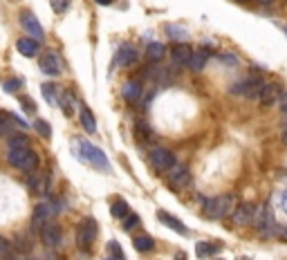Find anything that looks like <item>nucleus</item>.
Masks as SVG:
<instances>
[{
  "mask_svg": "<svg viewBox=\"0 0 287 260\" xmlns=\"http://www.w3.org/2000/svg\"><path fill=\"white\" fill-rule=\"evenodd\" d=\"M72 153H74L81 162L92 164L97 171L110 173V162H108V157L103 155V151L99 146L90 144V141H85L81 137H74V139H72Z\"/></svg>",
  "mask_w": 287,
  "mask_h": 260,
  "instance_id": "1",
  "label": "nucleus"
},
{
  "mask_svg": "<svg viewBox=\"0 0 287 260\" xmlns=\"http://www.w3.org/2000/svg\"><path fill=\"white\" fill-rule=\"evenodd\" d=\"M7 162L23 173H34V171H39V166H41L39 155H36L32 148H14V151H9Z\"/></svg>",
  "mask_w": 287,
  "mask_h": 260,
  "instance_id": "2",
  "label": "nucleus"
},
{
  "mask_svg": "<svg viewBox=\"0 0 287 260\" xmlns=\"http://www.w3.org/2000/svg\"><path fill=\"white\" fill-rule=\"evenodd\" d=\"M274 213L270 204H256L254 207V218H252V227L258 231V236L262 240H272V231H274Z\"/></svg>",
  "mask_w": 287,
  "mask_h": 260,
  "instance_id": "3",
  "label": "nucleus"
},
{
  "mask_svg": "<svg viewBox=\"0 0 287 260\" xmlns=\"http://www.w3.org/2000/svg\"><path fill=\"white\" fill-rule=\"evenodd\" d=\"M234 211V195H218V197H211L206 200L202 213L206 215L209 220H222Z\"/></svg>",
  "mask_w": 287,
  "mask_h": 260,
  "instance_id": "4",
  "label": "nucleus"
},
{
  "mask_svg": "<svg viewBox=\"0 0 287 260\" xmlns=\"http://www.w3.org/2000/svg\"><path fill=\"white\" fill-rule=\"evenodd\" d=\"M61 211V204L56 197H47L45 202H41L39 207L34 209L32 213V227L34 229H41L43 225H47V222H52L56 218V213Z\"/></svg>",
  "mask_w": 287,
  "mask_h": 260,
  "instance_id": "5",
  "label": "nucleus"
},
{
  "mask_svg": "<svg viewBox=\"0 0 287 260\" xmlns=\"http://www.w3.org/2000/svg\"><path fill=\"white\" fill-rule=\"evenodd\" d=\"M97 236H99V225L94 218L81 220V225L76 227V245L81 251H90V247L94 245Z\"/></svg>",
  "mask_w": 287,
  "mask_h": 260,
  "instance_id": "6",
  "label": "nucleus"
},
{
  "mask_svg": "<svg viewBox=\"0 0 287 260\" xmlns=\"http://www.w3.org/2000/svg\"><path fill=\"white\" fill-rule=\"evenodd\" d=\"M262 85H265V81L260 77H249V79H242V81L231 85V95L245 97V99H258Z\"/></svg>",
  "mask_w": 287,
  "mask_h": 260,
  "instance_id": "7",
  "label": "nucleus"
},
{
  "mask_svg": "<svg viewBox=\"0 0 287 260\" xmlns=\"http://www.w3.org/2000/svg\"><path fill=\"white\" fill-rule=\"evenodd\" d=\"M166 182H168V189H173V191H182V189L191 187V182H193L191 171H188L184 164H178V162H175V164L168 169Z\"/></svg>",
  "mask_w": 287,
  "mask_h": 260,
  "instance_id": "8",
  "label": "nucleus"
},
{
  "mask_svg": "<svg viewBox=\"0 0 287 260\" xmlns=\"http://www.w3.org/2000/svg\"><path fill=\"white\" fill-rule=\"evenodd\" d=\"M41 243L50 249H56V247L63 245V231L56 222H47V225L41 227Z\"/></svg>",
  "mask_w": 287,
  "mask_h": 260,
  "instance_id": "9",
  "label": "nucleus"
},
{
  "mask_svg": "<svg viewBox=\"0 0 287 260\" xmlns=\"http://www.w3.org/2000/svg\"><path fill=\"white\" fill-rule=\"evenodd\" d=\"M254 207L252 202H242L231 211V220L236 227H252V218H254Z\"/></svg>",
  "mask_w": 287,
  "mask_h": 260,
  "instance_id": "10",
  "label": "nucleus"
},
{
  "mask_svg": "<svg viewBox=\"0 0 287 260\" xmlns=\"http://www.w3.org/2000/svg\"><path fill=\"white\" fill-rule=\"evenodd\" d=\"M150 164H152V169L155 171H168L170 166L175 164V155L166 151V148H155V151L150 153Z\"/></svg>",
  "mask_w": 287,
  "mask_h": 260,
  "instance_id": "11",
  "label": "nucleus"
},
{
  "mask_svg": "<svg viewBox=\"0 0 287 260\" xmlns=\"http://www.w3.org/2000/svg\"><path fill=\"white\" fill-rule=\"evenodd\" d=\"M21 27L27 32V36H32V39H36V41H41L43 36H45V32H43V27L39 23V18H36L32 11H23V14H21Z\"/></svg>",
  "mask_w": 287,
  "mask_h": 260,
  "instance_id": "12",
  "label": "nucleus"
},
{
  "mask_svg": "<svg viewBox=\"0 0 287 260\" xmlns=\"http://www.w3.org/2000/svg\"><path fill=\"white\" fill-rule=\"evenodd\" d=\"M41 70L47 74V77H59L61 72H63V65H61V59L56 52H45L39 61Z\"/></svg>",
  "mask_w": 287,
  "mask_h": 260,
  "instance_id": "13",
  "label": "nucleus"
},
{
  "mask_svg": "<svg viewBox=\"0 0 287 260\" xmlns=\"http://www.w3.org/2000/svg\"><path fill=\"white\" fill-rule=\"evenodd\" d=\"M142 83L139 81H126L121 85V97H124L126 103H130V106H135V103L142 101Z\"/></svg>",
  "mask_w": 287,
  "mask_h": 260,
  "instance_id": "14",
  "label": "nucleus"
},
{
  "mask_svg": "<svg viewBox=\"0 0 287 260\" xmlns=\"http://www.w3.org/2000/svg\"><path fill=\"white\" fill-rule=\"evenodd\" d=\"M137 59H139V54L130 43H124V45L119 47V52H117V65L119 67H132L137 63Z\"/></svg>",
  "mask_w": 287,
  "mask_h": 260,
  "instance_id": "15",
  "label": "nucleus"
},
{
  "mask_svg": "<svg viewBox=\"0 0 287 260\" xmlns=\"http://www.w3.org/2000/svg\"><path fill=\"white\" fill-rule=\"evenodd\" d=\"M25 187H27L29 193H34V195H43V193L47 191V175H43V173H39V171L29 173V177H27Z\"/></svg>",
  "mask_w": 287,
  "mask_h": 260,
  "instance_id": "16",
  "label": "nucleus"
},
{
  "mask_svg": "<svg viewBox=\"0 0 287 260\" xmlns=\"http://www.w3.org/2000/svg\"><path fill=\"white\" fill-rule=\"evenodd\" d=\"M170 57H173V63L178 65H188V61L193 57V49L188 43H175L173 47H170Z\"/></svg>",
  "mask_w": 287,
  "mask_h": 260,
  "instance_id": "17",
  "label": "nucleus"
},
{
  "mask_svg": "<svg viewBox=\"0 0 287 260\" xmlns=\"http://www.w3.org/2000/svg\"><path fill=\"white\" fill-rule=\"evenodd\" d=\"M280 99V85L278 83H265L260 90V97L258 101L262 103V106H274V103H278Z\"/></svg>",
  "mask_w": 287,
  "mask_h": 260,
  "instance_id": "18",
  "label": "nucleus"
},
{
  "mask_svg": "<svg viewBox=\"0 0 287 260\" xmlns=\"http://www.w3.org/2000/svg\"><path fill=\"white\" fill-rule=\"evenodd\" d=\"M79 121H81V128L85 133H90V135L97 133V119H94L92 110L85 106V103H79Z\"/></svg>",
  "mask_w": 287,
  "mask_h": 260,
  "instance_id": "19",
  "label": "nucleus"
},
{
  "mask_svg": "<svg viewBox=\"0 0 287 260\" xmlns=\"http://www.w3.org/2000/svg\"><path fill=\"white\" fill-rule=\"evenodd\" d=\"M16 49L23 54V57H36V54H39V41L32 39V36L18 39L16 41Z\"/></svg>",
  "mask_w": 287,
  "mask_h": 260,
  "instance_id": "20",
  "label": "nucleus"
},
{
  "mask_svg": "<svg viewBox=\"0 0 287 260\" xmlns=\"http://www.w3.org/2000/svg\"><path fill=\"white\" fill-rule=\"evenodd\" d=\"M157 218L162 220V225L164 227H168V229H173V231H178V233H188V229L182 225V222L175 218V215H170L166 211H157Z\"/></svg>",
  "mask_w": 287,
  "mask_h": 260,
  "instance_id": "21",
  "label": "nucleus"
},
{
  "mask_svg": "<svg viewBox=\"0 0 287 260\" xmlns=\"http://www.w3.org/2000/svg\"><path fill=\"white\" fill-rule=\"evenodd\" d=\"M32 238H29V233H16V238H14V249L18 253H29L32 251Z\"/></svg>",
  "mask_w": 287,
  "mask_h": 260,
  "instance_id": "22",
  "label": "nucleus"
},
{
  "mask_svg": "<svg viewBox=\"0 0 287 260\" xmlns=\"http://www.w3.org/2000/svg\"><path fill=\"white\" fill-rule=\"evenodd\" d=\"M110 213H112V218H117V220H124L128 213V202L124 200V197H117V200L112 202V207H110Z\"/></svg>",
  "mask_w": 287,
  "mask_h": 260,
  "instance_id": "23",
  "label": "nucleus"
},
{
  "mask_svg": "<svg viewBox=\"0 0 287 260\" xmlns=\"http://www.w3.org/2000/svg\"><path fill=\"white\" fill-rule=\"evenodd\" d=\"M132 247H135L137 251L146 253V251L155 249V240H152L150 236H135V238H132Z\"/></svg>",
  "mask_w": 287,
  "mask_h": 260,
  "instance_id": "24",
  "label": "nucleus"
},
{
  "mask_svg": "<svg viewBox=\"0 0 287 260\" xmlns=\"http://www.w3.org/2000/svg\"><path fill=\"white\" fill-rule=\"evenodd\" d=\"M206 59H209V54H206L204 49H198V52H193L191 61H188V67H191V70H195V72L204 70V65H206Z\"/></svg>",
  "mask_w": 287,
  "mask_h": 260,
  "instance_id": "25",
  "label": "nucleus"
},
{
  "mask_svg": "<svg viewBox=\"0 0 287 260\" xmlns=\"http://www.w3.org/2000/svg\"><path fill=\"white\" fill-rule=\"evenodd\" d=\"M218 249H220V247L218 245H211V243H198V245H195V253H198V258H209Z\"/></svg>",
  "mask_w": 287,
  "mask_h": 260,
  "instance_id": "26",
  "label": "nucleus"
},
{
  "mask_svg": "<svg viewBox=\"0 0 287 260\" xmlns=\"http://www.w3.org/2000/svg\"><path fill=\"white\" fill-rule=\"evenodd\" d=\"M7 148L9 151H14V148H32V146H29L27 135H11L9 141H7Z\"/></svg>",
  "mask_w": 287,
  "mask_h": 260,
  "instance_id": "27",
  "label": "nucleus"
},
{
  "mask_svg": "<svg viewBox=\"0 0 287 260\" xmlns=\"http://www.w3.org/2000/svg\"><path fill=\"white\" fill-rule=\"evenodd\" d=\"M146 54H148L150 61H155V63H157V61L164 59V54H166V47H164L162 43H150V45H148V52H146Z\"/></svg>",
  "mask_w": 287,
  "mask_h": 260,
  "instance_id": "28",
  "label": "nucleus"
},
{
  "mask_svg": "<svg viewBox=\"0 0 287 260\" xmlns=\"http://www.w3.org/2000/svg\"><path fill=\"white\" fill-rule=\"evenodd\" d=\"M14 245H9V240L7 238H3L0 236V260H14Z\"/></svg>",
  "mask_w": 287,
  "mask_h": 260,
  "instance_id": "29",
  "label": "nucleus"
},
{
  "mask_svg": "<svg viewBox=\"0 0 287 260\" xmlns=\"http://www.w3.org/2000/svg\"><path fill=\"white\" fill-rule=\"evenodd\" d=\"M41 92H43V97H45L50 103H56L59 88H56V85H54V83H43V85H41Z\"/></svg>",
  "mask_w": 287,
  "mask_h": 260,
  "instance_id": "30",
  "label": "nucleus"
},
{
  "mask_svg": "<svg viewBox=\"0 0 287 260\" xmlns=\"http://www.w3.org/2000/svg\"><path fill=\"white\" fill-rule=\"evenodd\" d=\"M164 32L170 36V41H186V32L182 27H178V25H166Z\"/></svg>",
  "mask_w": 287,
  "mask_h": 260,
  "instance_id": "31",
  "label": "nucleus"
},
{
  "mask_svg": "<svg viewBox=\"0 0 287 260\" xmlns=\"http://www.w3.org/2000/svg\"><path fill=\"white\" fill-rule=\"evenodd\" d=\"M34 128H36V133H39L41 137H45V139H50V137H52V126H50L47 121L36 119V121H34Z\"/></svg>",
  "mask_w": 287,
  "mask_h": 260,
  "instance_id": "32",
  "label": "nucleus"
},
{
  "mask_svg": "<svg viewBox=\"0 0 287 260\" xmlns=\"http://www.w3.org/2000/svg\"><path fill=\"white\" fill-rule=\"evenodd\" d=\"M11 130V115L0 110V135H7Z\"/></svg>",
  "mask_w": 287,
  "mask_h": 260,
  "instance_id": "33",
  "label": "nucleus"
},
{
  "mask_svg": "<svg viewBox=\"0 0 287 260\" xmlns=\"http://www.w3.org/2000/svg\"><path fill=\"white\" fill-rule=\"evenodd\" d=\"M108 253L112 256V260H126L124 251H121V245L114 243V240H112V243H108Z\"/></svg>",
  "mask_w": 287,
  "mask_h": 260,
  "instance_id": "34",
  "label": "nucleus"
},
{
  "mask_svg": "<svg viewBox=\"0 0 287 260\" xmlns=\"http://www.w3.org/2000/svg\"><path fill=\"white\" fill-rule=\"evenodd\" d=\"M139 222H142V220H139L137 213H128L126 215V222H124V229H126V231H132L135 227H139Z\"/></svg>",
  "mask_w": 287,
  "mask_h": 260,
  "instance_id": "35",
  "label": "nucleus"
},
{
  "mask_svg": "<svg viewBox=\"0 0 287 260\" xmlns=\"http://www.w3.org/2000/svg\"><path fill=\"white\" fill-rule=\"evenodd\" d=\"M50 5L56 14H63V11H68V7H70V0H50Z\"/></svg>",
  "mask_w": 287,
  "mask_h": 260,
  "instance_id": "36",
  "label": "nucleus"
},
{
  "mask_svg": "<svg viewBox=\"0 0 287 260\" xmlns=\"http://www.w3.org/2000/svg\"><path fill=\"white\" fill-rule=\"evenodd\" d=\"M278 238V240H285L287 243V227H280V225H274V231H272V240Z\"/></svg>",
  "mask_w": 287,
  "mask_h": 260,
  "instance_id": "37",
  "label": "nucleus"
},
{
  "mask_svg": "<svg viewBox=\"0 0 287 260\" xmlns=\"http://www.w3.org/2000/svg\"><path fill=\"white\" fill-rule=\"evenodd\" d=\"M21 85H23L21 79H9V81L3 83V88H5V92H16L18 88H21Z\"/></svg>",
  "mask_w": 287,
  "mask_h": 260,
  "instance_id": "38",
  "label": "nucleus"
},
{
  "mask_svg": "<svg viewBox=\"0 0 287 260\" xmlns=\"http://www.w3.org/2000/svg\"><path fill=\"white\" fill-rule=\"evenodd\" d=\"M21 103H23V108H29V113H36V106H34V101L32 99H25V97H21Z\"/></svg>",
  "mask_w": 287,
  "mask_h": 260,
  "instance_id": "39",
  "label": "nucleus"
},
{
  "mask_svg": "<svg viewBox=\"0 0 287 260\" xmlns=\"http://www.w3.org/2000/svg\"><path fill=\"white\" fill-rule=\"evenodd\" d=\"M278 106H280V113L287 115V92H285V95H280V99H278Z\"/></svg>",
  "mask_w": 287,
  "mask_h": 260,
  "instance_id": "40",
  "label": "nucleus"
},
{
  "mask_svg": "<svg viewBox=\"0 0 287 260\" xmlns=\"http://www.w3.org/2000/svg\"><path fill=\"white\" fill-rule=\"evenodd\" d=\"M43 260H65V258L61 256V253H56V251H50V253H45V256H43Z\"/></svg>",
  "mask_w": 287,
  "mask_h": 260,
  "instance_id": "41",
  "label": "nucleus"
},
{
  "mask_svg": "<svg viewBox=\"0 0 287 260\" xmlns=\"http://www.w3.org/2000/svg\"><path fill=\"white\" fill-rule=\"evenodd\" d=\"M94 3H97V5H103V7H106V5H112L114 0H94Z\"/></svg>",
  "mask_w": 287,
  "mask_h": 260,
  "instance_id": "42",
  "label": "nucleus"
},
{
  "mask_svg": "<svg viewBox=\"0 0 287 260\" xmlns=\"http://www.w3.org/2000/svg\"><path fill=\"white\" fill-rule=\"evenodd\" d=\"M175 260H186V258H184V253H178V256H175Z\"/></svg>",
  "mask_w": 287,
  "mask_h": 260,
  "instance_id": "43",
  "label": "nucleus"
},
{
  "mask_svg": "<svg viewBox=\"0 0 287 260\" xmlns=\"http://www.w3.org/2000/svg\"><path fill=\"white\" fill-rule=\"evenodd\" d=\"M260 3H262V5H272L274 0H260Z\"/></svg>",
  "mask_w": 287,
  "mask_h": 260,
  "instance_id": "44",
  "label": "nucleus"
},
{
  "mask_svg": "<svg viewBox=\"0 0 287 260\" xmlns=\"http://www.w3.org/2000/svg\"><path fill=\"white\" fill-rule=\"evenodd\" d=\"M283 141H285V144H287V130H285V133H283Z\"/></svg>",
  "mask_w": 287,
  "mask_h": 260,
  "instance_id": "45",
  "label": "nucleus"
},
{
  "mask_svg": "<svg viewBox=\"0 0 287 260\" xmlns=\"http://www.w3.org/2000/svg\"><path fill=\"white\" fill-rule=\"evenodd\" d=\"M238 260H249V258H238Z\"/></svg>",
  "mask_w": 287,
  "mask_h": 260,
  "instance_id": "46",
  "label": "nucleus"
},
{
  "mask_svg": "<svg viewBox=\"0 0 287 260\" xmlns=\"http://www.w3.org/2000/svg\"><path fill=\"white\" fill-rule=\"evenodd\" d=\"M238 3H245V0H238Z\"/></svg>",
  "mask_w": 287,
  "mask_h": 260,
  "instance_id": "47",
  "label": "nucleus"
},
{
  "mask_svg": "<svg viewBox=\"0 0 287 260\" xmlns=\"http://www.w3.org/2000/svg\"><path fill=\"white\" fill-rule=\"evenodd\" d=\"M285 34H287V29H285Z\"/></svg>",
  "mask_w": 287,
  "mask_h": 260,
  "instance_id": "48",
  "label": "nucleus"
}]
</instances>
